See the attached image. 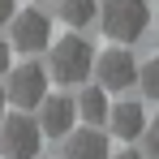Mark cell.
<instances>
[{"label": "cell", "instance_id": "6da1fadb", "mask_svg": "<svg viewBox=\"0 0 159 159\" xmlns=\"http://www.w3.org/2000/svg\"><path fill=\"white\" fill-rule=\"evenodd\" d=\"M99 30L112 43H138L151 26V0H99Z\"/></svg>", "mask_w": 159, "mask_h": 159}, {"label": "cell", "instance_id": "7a4b0ae2", "mask_svg": "<svg viewBox=\"0 0 159 159\" xmlns=\"http://www.w3.org/2000/svg\"><path fill=\"white\" fill-rule=\"evenodd\" d=\"M48 48H52L48 52V78H56L60 86H78V82L90 78V69H95V43L86 34H65V39L48 43Z\"/></svg>", "mask_w": 159, "mask_h": 159}, {"label": "cell", "instance_id": "3957f363", "mask_svg": "<svg viewBox=\"0 0 159 159\" xmlns=\"http://www.w3.org/2000/svg\"><path fill=\"white\" fill-rule=\"evenodd\" d=\"M43 146L39 120L17 112V116H0V159H34Z\"/></svg>", "mask_w": 159, "mask_h": 159}, {"label": "cell", "instance_id": "277c9868", "mask_svg": "<svg viewBox=\"0 0 159 159\" xmlns=\"http://www.w3.org/2000/svg\"><path fill=\"white\" fill-rule=\"evenodd\" d=\"M43 95H48V69H43V65L30 60V65H17V69L4 73V99L17 107V112L39 107Z\"/></svg>", "mask_w": 159, "mask_h": 159}, {"label": "cell", "instance_id": "5b68a950", "mask_svg": "<svg viewBox=\"0 0 159 159\" xmlns=\"http://www.w3.org/2000/svg\"><path fill=\"white\" fill-rule=\"evenodd\" d=\"M4 26L17 52H48V43H52V17L43 9H17Z\"/></svg>", "mask_w": 159, "mask_h": 159}, {"label": "cell", "instance_id": "8992f818", "mask_svg": "<svg viewBox=\"0 0 159 159\" xmlns=\"http://www.w3.org/2000/svg\"><path fill=\"white\" fill-rule=\"evenodd\" d=\"M90 73L99 78L103 90H125V86H133V78H138V60H133V52L125 43H112L107 52L95 56V69H90Z\"/></svg>", "mask_w": 159, "mask_h": 159}, {"label": "cell", "instance_id": "52a82bcc", "mask_svg": "<svg viewBox=\"0 0 159 159\" xmlns=\"http://www.w3.org/2000/svg\"><path fill=\"white\" fill-rule=\"evenodd\" d=\"M39 133L43 138H65V133L78 125V107H73V95H43L39 103Z\"/></svg>", "mask_w": 159, "mask_h": 159}, {"label": "cell", "instance_id": "ba28073f", "mask_svg": "<svg viewBox=\"0 0 159 159\" xmlns=\"http://www.w3.org/2000/svg\"><path fill=\"white\" fill-rule=\"evenodd\" d=\"M65 159H112V142L99 125H82L65 133Z\"/></svg>", "mask_w": 159, "mask_h": 159}, {"label": "cell", "instance_id": "9c48e42d", "mask_svg": "<svg viewBox=\"0 0 159 159\" xmlns=\"http://www.w3.org/2000/svg\"><path fill=\"white\" fill-rule=\"evenodd\" d=\"M107 133L112 138H120V142H133V138H142L146 129V107L138 103V99H120V103L107 107Z\"/></svg>", "mask_w": 159, "mask_h": 159}, {"label": "cell", "instance_id": "30bf717a", "mask_svg": "<svg viewBox=\"0 0 159 159\" xmlns=\"http://www.w3.org/2000/svg\"><path fill=\"white\" fill-rule=\"evenodd\" d=\"M73 107H78V120H86V125H103L107 120V90L103 86H82L78 95H73Z\"/></svg>", "mask_w": 159, "mask_h": 159}, {"label": "cell", "instance_id": "8fae6325", "mask_svg": "<svg viewBox=\"0 0 159 159\" xmlns=\"http://www.w3.org/2000/svg\"><path fill=\"white\" fill-rule=\"evenodd\" d=\"M56 13H60L65 26L82 30V26H90L99 17V0H56Z\"/></svg>", "mask_w": 159, "mask_h": 159}, {"label": "cell", "instance_id": "7c38bea8", "mask_svg": "<svg viewBox=\"0 0 159 159\" xmlns=\"http://www.w3.org/2000/svg\"><path fill=\"white\" fill-rule=\"evenodd\" d=\"M133 86L142 90V99H155V103H159V56H151V60H142V65H138Z\"/></svg>", "mask_w": 159, "mask_h": 159}, {"label": "cell", "instance_id": "4fadbf2b", "mask_svg": "<svg viewBox=\"0 0 159 159\" xmlns=\"http://www.w3.org/2000/svg\"><path fill=\"white\" fill-rule=\"evenodd\" d=\"M142 142H146V146H142V155H146V159H159V116H155V120H146Z\"/></svg>", "mask_w": 159, "mask_h": 159}, {"label": "cell", "instance_id": "5bb4252c", "mask_svg": "<svg viewBox=\"0 0 159 159\" xmlns=\"http://www.w3.org/2000/svg\"><path fill=\"white\" fill-rule=\"evenodd\" d=\"M9 69H13V56H9V43H4V39H0V78H4V73H9Z\"/></svg>", "mask_w": 159, "mask_h": 159}, {"label": "cell", "instance_id": "9a60e30c", "mask_svg": "<svg viewBox=\"0 0 159 159\" xmlns=\"http://www.w3.org/2000/svg\"><path fill=\"white\" fill-rule=\"evenodd\" d=\"M13 13H17V0H0V26H4Z\"/></svg>", "mask_w": 159, "mask_h": 159}, {"label": "cell", "instance_id": "2e32d148", "mask_svg": "<svg viewBox=\"0 0 159 159\" xmlns=\"http://www.w3.org/2000/svg\"><path fill=\"white\" fill-rule=\"evenodd\" d=\"M112 159H146L142 151H120V155H112Z\"/></svg>", "mask_w": 159, "mask_h": 159}, {"label": "cell", "instance_id": "e0dca14e", "mask_svg": "<svg viewBox=\"0 0 159 159\" xmlns=\"http://www.w3.org/2000/svg\"><path fill=\"white\" fill-rule=\"evenodd\" d=\"M4 107H9V99H4V86H0V116H4Z\"/></svg>", "mask_w": 159, "mask_h": 159}, {"label": "cell", "instance_id": "ac0fdd59", "mask_svg": "<svg viewBox=\"0 0 159 159\" xmlns=\"http://www.w3.org/2000/svg\"><path fill=\"white\" fill-rule=\"evenodd\" d=\"M155 4H159V0H155Z\"/></svg>", "mask_w": 159, "mask_h": 159}]
</instances>
